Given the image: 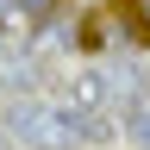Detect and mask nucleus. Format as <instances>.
Here are the masks:
<instances>
[{
    "mask_svg": "<svg viewBox=\"0 0 150 150\" xmlns=\"http://www.w3.org/2000/svg\"><path fill=\"white\" fill-rule=\"evenodd\" d=\"M125 138L138 144V150H150V106H131L125 112Z\"/></svg>",
    "mask_w": 150,
    "mask_h": 150,
    "instance_id": "3",
    "label": "nucleus"
},
{
    "mask_svg": "<svg viewBox=\"0 0 150 150\" xmlns=\"http://www.w3.org/2000/svg\"><path fill=\"white\" fill-rule=\"evenodd\" d=\"M6 131H13V144H31V150H75L81 138H94V119L50 106V100H19L6 112Z\"/></svg>",
    "mask_w": 150,
    "mask_h": 150,
    "instance_id": "1",
    "label": "nucleus"
},
{
    "mask_svg": "<svg viewBox=\"0 0 150 150\" xmlns=\"http://www.w3.org/2000/svg\"><path fill=\"white\" fill-rule=\"evenodd\" d=\"M69 100H75V106H100V100H106V81H100L94 69H81V75H69Z\"/></svg>",
    "mask_w": 150,
    "mask_h": 150,
    "instance_id": "2",
    "label": "nucleus"
},
{
    "mask_svg": "<svg viewBox=\"0 0 150 150\" xmlns=\"http://www.w3.org/2000/svg\"><path fill=\"white\" fill-rule=\"evenodd\" d=\"M56 6H63V0H19V13H25V19H50Z\"/></svg>",
    "mask_w": 150,
    "mask_h": 150,
    "instance_id": "4",
    "label": "nucleus"
}]
</instances>
